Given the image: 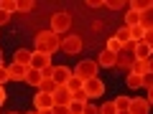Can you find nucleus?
I'll return each instance as SVG.
<instances>
[{
  "mask_svg": "<svg viewBox=\"0 0 153 114\" xmlns=\"http://www.w3.org/2000/svg\"><path fill=\"white\" fill-rule=\"evenodd\" d=\"M51 114H71V112H69V107H54Z\"/></svg>",
  "mask_w": 153,
  "mask_h": 114,
  "instance_id": "72a5a7b5",
  "label": "nucleus"
},
{
  "mask_svg": "<svg viewBox=\"0 0 153 114\" xmlns=\"http://www.w3.org/2000/svg\"><path fill=\"white\" fill-rule=\"evenodd\" d=\"M115 38H117V41H120L123 46H125V43H130V31H128V28L123 26L120 31H117V36H115Z\"/></svg>",
  "mask_w": 153,
  "mask_h": 114,
  "instance_id": "393cba45",
  "label": "nucleus"
},
{
  "mask_svg": "<svg viewBox=\"0 0 153 114\" xmlns=\"http://www.w3.org/2000/svg\"><path fill=\"white\" fill-rule=\"evenodd\" d=\"M33 10V0H18V13H31Z\"/></svg>",
  "mask_w": 153,
  "mask_h": 114,
  "instance_id": "bb28decb",
  "label": "nucleus"
},
{
  "mask_svg": "<svg viewBox=\"0 0 153 114\" xmlns=\"http://www.w3.org/2000/svg\"><path fill=\"white\" fill-rule=\"evenodd\" d=\"M26 66H18V64H10L8 66V74H10V81H26Z\"/></svg>",
  "mask_w": 153,
  "mask_h": 114,
  "instance_id": "4468645a",
  "label": "nucleus"
},
{
  "mask_svg": "<svg viewBox=\"0 0 153 114\" xmlns=\"http://www.w3.org/2000/svg\"><path fill=\"white\" fill-rule=\"evenodd\" d=\"M61 51H64L66 56L82 53V38H79V36H66V38H61Z\"/></svg>",
  "mask_w": 153,
  "mask_h": 114,
  "instance_id": "39448f33",
  "label": "nucleus"
},
{
  "mask_svg": "<svg viewBox=\"0 0 153 114\" xmlns=\"http://www.w3.org/2000/svg\"><path fill=\"white\" fill-rule=\"evenodd\" d=\"M82 91H84V96L87 99H97V96H102L105 94V84H102V79H87V81L82 84Z\"/></svg>",
  "mask_w": 153,
  "mask_h": 114,
  "instance_id": "20e7f679",
  "label": "nucleus"
},
{
  "mask_svg": "<svg viewBox=\"0 0 153 114\" xmlns=\"http://www.w3.org/2000/svg\"><path fill=\"white\" fill-rule=\"evenodd\" d=\"M87 5L89 8H105V0H89Z\"/></svg>",
  "mask_w": 153,
  "mask_h": 114,
  "instance_id": "f704fd0d",
  "label": "nucleus"
},
{
  "mask_svg": "<svg viewBox=\"0 0 153 114\" xmlns=\"http://www.w3.org/2000/svg\"><path fill=\"white\" fill-rule=\"evenodd\" d=\"M0 66H3V51H0Z\"/></svg>",
  "mask_w": 153,
  "mask_h": 114,
  "instance_id": "58836bf2",
  "label": "nucleus"
},
{
  "mask_svg": "<svg viewBox=\"0 0 153 114\" xmlns=\"http://www.w3.org/2000/svg\"><path fill=\"white\" fill-rule=\"evenodd\" d=\"M148 71H151V58H135V61H133V69H130V74L143 76V74H148Z\"/></svg>",
  "mask_w": 153,
  "mask_h": 114,
  "instance_id": "ddd939ff",
  "label": "nucleus"
},
{
  "mask_svg": "<svg viewBox=\"0 0 153 114\" xmlns=\"http://www.w3.org/2000/svg\"><path fill=\"white\" fill-rule=\"evenodd\" d=\"M125 84H128V89H140L143 86V79L138 74H128L125 76Z\"/></svg>",
  "mask_w": 153,
  "mask_h": 114,
  "instance_id": "4be33fe9",
  "label": "nucleus"
},
{
  "mask_svg": "<svg viewBox=\"0 0 153 114\" xmlns=\"http://www.w3.org/2000/svg\"><path fill=\"white\" fill-rule=\"evenodd\" d=\"M41 79H44V74H41V71H36V69H28V71H26V81L31 84V86H38V84H41Z\"/></svg>",
  "mask_w": 153,
  "mask_h": 114,
  "instance_id": "a211bd4d",
  "label": "nucleus"
},
{
  "mask_svg": "<svg viewBox=\"0 0 153 114\" xmlns=\"http://www.w3.org/2000/svg\"><path fill=\"white\" fill-rule=\"evenodd\" d=\"M8 114H18V112H8Z\"/></svg>",
  "mask_w": 153,
  "mask_h": 114,
  "instance_id": "79ce46f5",
  "label": "nucleus"
},
{
  "mask_svg": "<svg viewBox=\"0 0 153 114\" xmlns=\"http://www.w3.org/2000/svg\"><path fill=\"white\" fill-rule=\"evenodd\" d=\"M69 112H71V114H82V112H84V104H82V102H74V99H71Z\"/></svg>",
  "mask_w": 153,
  "mask_h": 114,
  "instance_id": "c756f323",
  "label": "nucleus"
},
{
  "mask_svg": "<svg viewBox=\"0 0 153 114\" xmlns=\"http://www.w3.org/2000/svg\"><path fill=\"white\" fill-rule=\"evenodd\" d=\"M8 20H10V15H8V13H3V10H0V26H5Z\"/></svg>",
  "mask_w": 153,
  "mask_h": 114,
  "instance_id": "e433bc0d",
  "label": "nucleus"
},
{
  "mask_svg": "<svg viewBox=\"0 0 153 114\" xmlns=\"http://www.w3.org/2000/svg\"><path fill=\"white\" fill-rule=\"evenodd\" d=\"M143 43H148V46H151V43H153V31H148V33H146V36H143Z\"/></svg>",
  "mask_w": 153,
  "mask_h": 114,
  "instance_id": "c9c22d12",
  "label": "nucleus"
},
{
  "mask_svg": "<svg viewBox=\"0 0 153 114\" xmlns=\"http://www.w3.org/2000/svg\"><path fill=\"white\" fill-rule=\"evenodd\" d=\"M97 109H100V114H117V109H115V104H112V102L102 104V107H97Z\"/></svg>",
  "mask_w": 153,
  "mask_h": 114,
  "instance_id": "cd10ccee",
  "label": "nucleus"
},
{
  "mask_svg": "<svg viewBox=\"0 0 153 114\" xmlns=\"http://www.w3.org/2000/svg\"><path fill=\"white\" fill-rule=\"evenodd\" d=\"M69 26H71V15L69 13H54V15H51V33H56V36H59V33H66L69 31Z\"/></svg>",
  "mask_w": 153,
  "mask_h": 114,
  "instance_id": "7ed1b4c3",
  "label": "nucleus"
},
{
  "mask_svg": "<svg viewBox=\"0 0 153 114\" xmlns=\"http://www.w3.org/2000/svg\"><path fill=\"white\" fill-rule=\"evenodd\" d=\"M51 99H54V107H69L71 104V91L66 86H59L54 94H51Z\"/></svg>",
  "mask_w": 153,
  "mask_h": 114,
  "instance_id": "1a4fd4ad",
  "label": "nucleus"
},
{
  "mask_svg": "<svg viewBox=\"0 0 153 114\" xmlns=\"http://www.w3.org/2000/svg\"><path fill=\"white\" fill-rule=\"evenodd\" d=\"M107 51H112V53H120V51H123V43L117 41V38H110V41H107Z\"/></svg>",
  "mask_w": 153,
  "mask_h": 114,
  "instance_id": "a878e982",
  "label": "nucleus"
},
{
  "mask_svg": "<svg viewBox=\"0 0 153 114\" xmlns=\"http://www.w3.org/2000/svg\"><path fill=\"white\" fill-rule=\"evenodd\" d=\"M33 107H36V112L54 109V99H51V94H41V91H38L36 96H33Z\"/></svg>",
  "mask_w": 153,
  "mask_h": 114,
  "instance_id": "9d476101",
  "label": "nucleus"
},
{
  "mask_svg": "<svg viewBox=\"0 0 153 114\" xmlns=\"http://www.w3.org/2000/svg\"><path fill=\"white\" fill-rule=\"evenodd\" d=\"M3 104H5V89L0 86V107H3Z\"/></svg>",
  "mask_w": 153,
  "mask_h": 114,
  "instance_id": "4c0bfd02",
  "label": "nucleus"
},
{
  "mask_svg": "<svg viewBox=\"0 0 153 114\" xmlns=\"http://www.w3.org/2000/svg\"><path fill=\"white\" fill-rule=\"evenodd\" d=\"M0 10L8 13V15L18 13V0H0Z\"/></svg>",
  "mask_w": 153,
  "mask_h": 114,
  "instance_id": "6ab92c4d",
  "label": "nucleus"
},
{
  "mask_svg": "<svg viewBox=\"0 0 153 114\" xmlns=\"http://www.w3.org/2000/svg\"><path fill=\"white\" fill-rule=\"evenodd\" d=\"M69 76H71V69H66V66H54L51 79L56 81V86H64V84L69 81Z\"/></svg>",
  "mask_w": 153,
  "mask_h": 114,
  "instance_id": "9b49d317",
  "label": "nucleus"
},
{
  "mask_svg": "<svg viewBox=\"0 0 153 114\" xmlns=\"http://www.w3.org/2000/svg\"><path fill=\"white\" fill-rule=\"evenodd\" d=\"M82 114H100V109L94 107V104H89V102H87V104H84V112H82Z\"/></svg>",
  "mask_w": 153,
  "mask_h": 114,
  "instance_id": "473e14b6",
  "label": "nucleus"
},
{
  "mask_svg": "<svg viewBox=\"0 0 153 114\" xmlns=\"http://www.w3.org/2000/svg\"><path fill=\"white\" fill-rule=\"evenodd\" d=\"M140 79H143V86H146V91H151V86H153V71H148V74H143Z\"/></svg>",
  "mask_w": 153,
  "mask_h": 114,
  "instance_id": "c85d7f7f",
  "label": "nucleus"
},
{
  "mask_svg": "<svg viewBox=\"0 0 153 114\" xmlns=\"http://www.w3.org/2000/svg\"><path fill=\"white\" fill-rule=\"evenodd\" d=\"M130 10L143 13V10H153V5H151V0H133V3H130Z\"/></svg>",
  "mask_w": 153,
  "mask_h": 114,
  "instance_id": "412c9836",
  "label": "nucleus"
},
{
  "mask_svg": "<svg viewBox=\"0 0 153 114\" xmlns=\"http://www.w3.org/2000/svg\"><path fill=\"white\" fill-rule=\"evenodd\" d=\"M59 48H61V38L56 36V33H51V31L36 33V51H38V53L51 56V53H56Z\"/></svg>",
  "mask_w": 153,
  "mask_h": 114,
  "instance_id": "f257e3e1",
  "label": "nucleus"
},
{
  "mask_svg": "<svg viewBox=\"0 0 153 114\" xmlns=\"http://www.w3.org/2000/svg\"><path fill=\"white\" fill-rule=\"evenodd\" d=\"M97 61H79V64H76V69L71 71V74L74 76H79V79H82V81H87V79H94V76H97Z\"/></svg>",
  "mask_w": 153,
  "mask_h": 114,
  "instance_id": "f03ea898",
  "label": "nucleus"
},
{
  "mask_svg": "<svg viewBox=\"0 0 153 114\" xmlns=\"http://www.w3.org/2000/svg\"><path fill=\"white\" fill-rule=\"evenodd\" d=\"M117 114H130V112H117Z\"/></svg>",
  "mask_w": 153,
  "mask_h": 114,
  "instance_id": "ea45409f",
  "label": "nucleus"
},
{
  "mask_svg": "<svg viewBox=\"0 0 153 114\" xmlns=\"http://www.w3.org/2000/svg\"><path fill=\"white\" fill-rule=\"evenodd\" d=\"M82 84H84V81H82V79H79V76H74V74H71V76H69V81H66L64 86L69 89L71 94H74V91H82Z\"/></svg>",
  "mask_w": 153,
  "mask_h": 114,
  "instance_id": "aec40b11",
  "label": "nucleus"
},
{
  "mask_svg": "<svg viewBox=\"0 0 153 114\" xmlns=\"http://www.w3.org/2000/svg\"><path fill=\"white\" fill-rule=\"evenodd\" d=\"M133 61H135V56H133V53H128V51H120V53H117V58H115V66H112V69H117L120 74H130Z\"/></svg>",
  "mask_w": 153,
  "mask_h": 114,
  "instance_id": "423d86ee",
  "label": "nucleus"
},
{
  "mask_svg": "<svg viewBox=\"0 0 153 114\" xmlns=\"http://www.w3.org/2000/svg\"><path fill=\"white\" fill-rule=\"evenodd\" d=\"M26 114H38V112H26Z\"/></svg>",
  "mask_w": 153,
  "mask_h": 114,
  "instance_id": "a19ab883",
  "label": "nucleus"
},
{
  "mask_svg": "<svg viewBox=\"0 0 153 114\" xmlns=\"http://www.w3.org/2000/svg\"><path fill=\"white\" fill-rule=\"evenodd\" d=\"M128 112H130V114H148V112H151V96H148V99H130Z\"/></svg>",
  "mask_w": 153,
  "mask_h": 114,
  "instance_id": "6e6552de",
  "label": "nucleus"
},
{
  "mask_svg": "<svg viewBox=\"0 0 153 114\" xmlns=\"http://www.w3.org/2000/svg\"><path fill=\"white\" fill-rule=\"evenodd\" d=\"M133 56H135V58H151V46L148 43H135L133 46Z\"/></svg>",
  "mask_w": 153,
  "mask_h": 114,
  "instance_id": "dca6fc26",
  "label": "nucleus"
},
{
  "mask_svg": "<svg viewBox=\"0 0 153 114\" xmlns=\"http://www.w3.org/2000/svg\"><path fill=\"white\" fill-rule=\"evenodd\" d=\"M56 89H59V86H56L54 79H41V84H38V91H41V94H54Z\"/></svg>",
  "mask_w": 153,
  "mask_h": 114,
  "instance_id": "f3484780",
  "label": "nucleus"
},
{
  "mask_svg": "<svg viewBox=\"0 0 153 114\" xmlns=\"http://www.w3.org/2000/svg\"><path fill=\"white\" fill-rule=\"evenodd\" d=\"M112 104H115V109H117V112H128V104H130V96H117Z\"/></svg>",
  "mask_w": 153,
  "mask_h": 114,
  "instance_id": "b1692460",
  "label": "nucleus"
},
{
  "mask_svg": "<svg viewBox=\"0 0 153 114\" xmlns=\"http://www.w3.org/2000/svg\"><path fill=\"white\" fill-rule=\"evenodd\" d=\"M105 8H110V10H123V3H120V0H107Z\"/></svg>",
  "mask_w": 153,
  "mask_h": 114,
  "instance_id": "2f4dec72",
  "label": "nucleus"
},
{
  "mask_svg": "<svg viewBox=\"0 0 153 114\" xmlns=\"http://www.w3.org/2000/svg\"><path fill=\"white\" fill-rule=\"evenodd\" d=\"M31 53L33 51H28V48H18L16 51V61H13V64H18V66H31Z\"/></svg>",
  "mask_w": 153,
  "mask_h": 114,
  "instance_id": "2eb2a0df",
  "label": "nucleus"
},
{
  "mask_svg": "<svg viewBox=\"0 0 153 114\" xmlns=\"http://www.w3.org/2000/svg\"><path fill=\"white\" fill-rule=\"evenodd\" d=\"M115 58H117V53H112V51L105 48L102 53H100V58H97V66H102V69H112V66H115Z\"/></svg>",
  "mask_w": 153,
  "mask_h": 114,
  "instance_id": "f8f14e48",
  "label": "nucleus"
},
{
  "mask_svg": "<svg viewBox=\"0 0 153 114\" xmlns=\"http://www.w3.org/2000/svg\"><path fill=\"white\" fill-rule=\"evenodd\" d=\"M138 20H140V13H135V10H128L125 13V28L138 26Z\"/></svg>",
  "mask_w": 153,
  "mask_h": 114,
  "instance_id": "5701e85b",
  "label": "nucleus"
},
{
  "mask_svg": "<svg viewBox=\"0 0 153 114\" xmlns=\"http://www.w3.org/2000/svg\"><path fill=\"white\" fill-rule=\"evenodd\" d=\"M49 66H51V56H46V53H38V51H33V53H31V66H28V69L44 71V69H49Z\"/></svg>",
  "mask_w": 153,
  "mask_h": 114,
  "instance_id": "0eeeda50",
  "label": "nucleus"
},
{
  "mask_svg": "<svg viewBox=\"0 0 153 114\" xmlns=\"http://www.w3.org/2000/svg\"><path fill=\"white\" fill-rule=\"evenodd\" d=\"M5 81H10V74H8V66H0V86Z\"/></svg>",
  "mask_w": 153,
  "mask_h": 114,
  "instance_id": "7c9ffc66",
  "label": "nucleus"
}]
</instances>
